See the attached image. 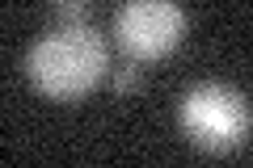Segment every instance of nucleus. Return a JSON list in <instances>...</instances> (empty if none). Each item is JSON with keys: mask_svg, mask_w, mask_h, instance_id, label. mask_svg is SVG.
Wrapping results in <instances>:
<instances>
[{"mask_svg": "<svg viewBox=\"0 0 253 168\" xmlns=\"http://www.w3.org/2000/svg\"><path fill=\"white\" fill-rule=\"evenodd\" d=\"M106 42L101 34L84 26H55L34 51L26 55V76L42 97L51 101H81L106 76Z\"/></svg>", "mask_w": 253, "mask_h": 168, "instance_id": "obj_1", "label": "nucleus"}, {"mask_svg": "<svg viewBox=\"0 0 253 168\" xmlns=\"http://www.w3.org/2000/svg\"><path fill=\"white\" fill-rule=\"evenodd\" d=\"M181 126L199 147L228 151L249 134V105L228 84H194L181 97Z\"/></svg>", "mask_w": 253, "mask_h": 168, "instance_id": "obj_2", "label": "nucleus"}, {"mask_svg": "<svg viewBox=\"0 0 253 168\" xmlns=\"http://www.w3.org/2000/svg\"><path fill=\"white\" fill-rule=\"evenodd\" d=\"M114 38L131 59H165L186 38V13L177 0H126L114 13Z\"/></svg>", "mask_w": 253, "mask_h": 168, "instance_id": "obj_3", "label": "nucleus"}, {"mask_svg": "<svg viewBox=\"0 0 253 168\" xmlns=\"http://www.w3.org/2000/svg\"><path fill=\"white\" fill-rule=\"evenodd\" d=\"M46 9H51L55 26H84V21H89L93 0H46Z\"/></svg>", "mask_w": 253, "mask_h": 168, "instance_id": "obj_4", "label": "nucleus"}, {"mask_svg": "<svg viewBox=\"0 0 253 168\" xmlns=\"http://www.w3.org/2000/svg\"><path fill=\"white\" fill-rule=\"evenodd\" d=\"M135 89H144V67L131 59L126 67L114 71V93H135Z\"/></svg>", "mask_w": 253, "mask_h": 168, "instance_id": "obj_5", "label": "nucleus"}]
</instances>
